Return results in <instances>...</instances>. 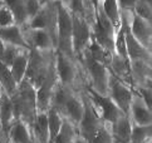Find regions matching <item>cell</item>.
<instances>
[{"instance_id": "16", "label": "cell", "mask_w": 152, "mask_h": 143, "mask_svg": "<svg viewBox=\"0 0 152 143\" xmlns=\"http://www.w3.org/2000/svg\"><path fill=\"white\" fill-rule=\"evenodd\" d=\"M0 40L4 44H9V45L24 49V50H30L28 43H26L24 38L23 26H20L18 24L0 28Z\"/></svg>"}, {"instance_id": "26", "label": "cell", "mask_w": 152, "mask_h": 143, "mask_svg": "<svg viewBox=\"0 0 152 143\" xmlns=\"http://www.w3.org/2000/svg\"><path fill=\"white\" fill-rule=\"evenodd\" d=\"M47 118H48V128H49V143H53L54 138L59 133V131L62 128L64 118L58 113L56 109L49 108L47 111Z\"/></svg>"}, {"instance_id": "37", "label": "cell", "mask_w": 152, "mask_h": 143, "mask_svg": "<svg viewBox=\"0 0 152 143\" xmlns=\"http://www.w3.org/2000/svg\"><path fill=\"white\" fill-rule=\"evenodd\" d=\"M54 1H58V3H62L63 5H66V7H68V4H69V0H54Z\"/></svg>"}, {"instance_id": "30", "label": "cell", "mask_w": 152, "mask_h": 143, "mask_svg": "<svg viewBox=\"0 0 152 143\" xmlns=\"http://www.w3.org/2000/svg\"><path fill=\"white\" fill-rule=\"evenodd\" d=\"M20 50H24V49H20V48H17V47H13V45H9V44H5L4 47V50L0 55V62L3 64H5L7 67H10L12 63L14 62L15 57L19 54Z\"/></svg>"}, {"instance_id": "19", "label": "cell", "mask_w": 152, "mask_h": 143, "mask_svg": "<svg viewBox=\"0 0 152 143\" xmlns=\"http://www.w3.org/2000/svg\"><path fill=\"white\" fill-rule=\"evenodd\" d=\"M8 136L13 143H37L30 125L24 120H14L8 132Z\"/></svg>"}, {"instance_id": "7", "label": "cell", "mask_w": 152, "mask_h": 143, "mask_svg": "<svg viewBox=\"0 0 152 143\" xmlns=\"http://www.w3.org/2000/svg\"><path fill=\"white\" fill-rule=\"evenodd\" d=\"M84 93L88 97V99L92 103L93 108L96 109L97 114L99 115L101 119L106 124L108 125L113 124L117 119H119L122 115H124V113L113 103V101L108 96L98 94L93 89H91L89 87L84 88Z\"/></svg>"}, {"instance_id": "38", "label": "cell", "mask_w": 152, "mask_h": 143, "mask_svg": "<svg viewBox=\"0 0 152 143\" xmlns=\"http://www.w3.org/2000/svg\"><path fill=\"white\" fill-rule=\"evenodd\" d=\"M4 47H5V44L0 40V55H1V53H3V50H4Z\"/></svg>"}, {"instance_id": "15", "label": "cell", "mask_w": 152, "mask_h": 143, "mask_svg": "<svg viewBox=\"0 0 152 143\" xmlns=\"http://www.w3.org/2000/svg\"><path fill=\"white\" fill-rule=\"evenodd\" d=\"M128 117L132 124L136 125H152V112L151 108L146 106V103L141 99L138 94L133 92L132 101L129 104Z\"/></svg>"}, {"instance_id": "35", "label": "cell", "mask_w": 152, "mask_h": 143, "mask_svg": "<svg viewBox=\"0 0 152 143\" xmlns=\"http://www.w3.org/2000/svg\"><path fill=\"white\" fill-rule=\"evenodd\" d=\"M91 3V7H92V10H93V13L97 12V9H98L99 4H101V0H89Z\"/></svg>"}, {"instance_id": "22", "label": "cell", "mask_w": 152, "mask_h": 143, "mask_svg": "<svg viewBox=\"0 0 152 143\" xmlns=\"http://www.w3.org/2000/svg\"><path fill=\"white\" fill-rule=\"evenodd\" d=\"M86 54H88V55L96 60V62H98L103 65H106V67L108 68L111 64V59H112V55L113 54H111L110 52H107L106 49H103L101 45L97 42H94V39L92 38V40L89 43L88 48L86 49Z\"/></svg>"}, {"instance_id": "17", "label": "cell", "mask_w": 152, "mask_h": 143, "mask_svg": "<svg viewBox=\"0 0 152 143\" xmlns=\"http://www.w3.org/2000/svg\"><path fill=\"white\" fill-rule=\"evenodd\" d=\"M110 132L112 134L113 143H129L131 141L132 122L127 114L122 115L113 124H110Z\"/></svg>"}, {"instance_id": "6", "label": "cell", "mask_w": 152, "mask_h": 143, "mask_svg": "<svg viewBox=\"0 0 152 143\" xmlns=\"http://www.w3.org/2000/svg\"><path fill=\"white\" fill-rule=\"evenodd\" d=\"M54 70L58 79V83L75 90V84L79 75L78 62L66 54L56 50L54 52Z\"/></svg>"}, {"instance_id": "40", "label": "cell", "mask_w": 152, "mask_h": 143, "mask_svg": "<svg viewBox=\"0 0 152 143\" xmlns=\"http://www.w3.org/2000/svg\"><path fill=\"white\" fill-rule=\"evenodd\" d=\"M3 4V1H1V0H0V5H1Z\"/></svg>"}, {"instance_id": "21", "label": "cell", "mask_w": 152, "mask_h": 143, "mask_svg": "<svg viewBox=\"0 0 152 143\" xmlns=\"http://www.w3.org/2000/svg\"><path fill=\"white\" fill-rule=\"evenodd\" d=\"M28 60H29V50H20L18 55L15 57L12 65L9 67L17 84H20L24 80L26 67H28Z\"/></svg>"}, {"instance_id": "41", "label": "cell", "mask_w": 152, "mask_h": 143, "mask_svg": "<svg viewBox=\"0 0 152 143\" xmlns=\"http://www.w3.org/2000/svg\"><path fill=\"white\" fill-rule=\"evenodd\" d=\"M146 143H152V142H151V141H148V142H146Z\"/></svg>"}, {"instance_id": "11", "label": "cell", "mask_w": 152, "mask_h": 143, "mask_svg": "<svg viewBox=\"0 0 152 143\" xmlns=\"http://www.w3.org/2000/svg\"><path fill=\"white\" fill-rule=\"evenodd\" d=\"M23 33L30 49L43 53H53L57 50V42L48 30L23 28Z\"/></svg>"}, {"instance_id": "36", "label": "cell", "mask_w": 152, "mask_h": 143, "mask_svg": "<svg viewBox=\"0 0 152 143\" xmlns=\"http://www.w3.org/2000/svg\"><path fill=\"white\" fill-rule=\"evenodd\" d=\"M74 143H88V142H87L84 138H82V137H80V136H78L77 137V139H75V142Z\"/></svg>"}, {"instance_id": "3", "label": "cell", "mask_w": 152, "mask_h": 143, "mask_svg": "<svg viewBox=\"0 0 152 143\" xmlns=\"http://www.w3.org/2000/svg\"><path fill=\"white\" fill-rule=\"evenodd\" d=\"M80 64H83V68L87 73V78L89 80V87L96 93L102 96H107L108 93V82H110L111 72L106 65H103L96 60L92 59L88 54H83L82 59L79 60Z\"/></svg>"}, {"instance_id": "31", "label": "cell", "mask_w": 152, "mask_h": 143, "mask_svg": "<svg viewBox=\"0 0 152 143\" xmlns=\"http://www.w3.org/2000/svg\"><path fill=\"white\" fill-rule=\"evenodd\" d=\"M132 13L136 14L140 18H142L143 20H147L151 23V14H152V5L148 3H145V1H141L138 0L137 4L134 5V8L132 10Z\"/></svg>"}, {"instance_id": "1", "label": "cell", "mask_w": 152, "mask_h": 143, "mask_svg": "<svg viewBox=\"0 0 152 143\" xmlns=\"http://www.w3.org/2000/svg\"><path fill=\"white\" fill-rule=\"evenodd\" d=\"M14 104L15 120H24L25 123L31 125L37 114L35 109V88L31 87L26 80H23L15 93L12 96Z\"/></svg>"}, {"instance_id": "8", "label": "cell", "mask_w": 152, "mask_h": 143, "mask_svg": "<svg viewBox=\"0 0 152 143\" xmlns=\"http://www.w3.org/2000/svg\"><path fill=\"white\" fill-rule=\"evenodd\" d=\"M23 28L48 30L57 42V1L44 0L38 14L31 18Z\"/></svg>"}, {"instance_id": "5", "label": "cell", "mask_w": 152, "mask_h": 143, "mask_svg": "<svg viewBox=\"0 0 152 143\" xmlns=\"http://www.w3.org/2000/svg\"><path fill=\"white\" fill-rule=\"evenodd\" d=\"M72 14V13H70ZM92 40V25L87 19L72 14V50L74 59L79 63Z\"/></svg>"}, {"instance_id": "23", "label": "cell", "mask_w": 152, "mask_h": 143, "mask_svg": "<svg viewBox=\"0 0 152 143\" xmlns=\"http://www.w3.org/2000/svg\"><path fill=\"white\" fill-rule=\"evenodd\" d=\"M106 16L112 21V24L118 29L121 24V9L118 7L117 0H101L99 7Z\"/></svg>"}, {"instance_id": "25", "label": "cell", "mask_w": 152, "mask_h": 143, "mask_svg": "<svg viewBox=\"0 0 152 143\" xmlns=\"http://www.w3.org/2000/svg\"><path fill=\"white\" fill-rule=\"evenodd\" d=\"M77 137H78L77 127L73 123L68 122L67 119H64L62 128L57 134V137L54 138L53 143H74Z\"/></svg>"}, {"instance_id": "28", "label": "cell", "mask_w": 152, "mask_h": 143, "mask_svg": "<svg viewBox=\"0 0 152 143\" xmlns=\"http://www.w3.org/2000/svg\"><path fill=\"white\" fill-rule=\"evenodd\" d=\"M152 125H136L132 124L131 141L129 143H146L151 141Z\"/></svg>"}, {"instance_id": "12", "label": "cell", "mask_w": 152, "mask_h": 143, "mask_svg": "<svg viewBox=\"0 0 152 143\" xmlns=\"http://www.w3.org/2000/svg\"><path fill=\"white\" fill-rule=\"evenodd\" d=\"M59 113L64 119H67L68 122L73 123L77 127L84 113L83 96L77 93V90H70Z\"/></svg>"}, {"instance_id": "9", "label": "cell", "mask_w": 152, "mask_h": 143, "mask_svg": "<svg viewBox=\"0 0 152 143\" xmlns=\"http://www.w3.org/2000/svg\"><path fill=\"white\" fill-rule=\"evenodd\" d=\"M107 96L111 98L113 103H115L124 114H128L129 104H131L132 96H133V89L131 85L124 83L121 79L116 78V77L111 73L110 82H108Z\"/></svg>"}, {"instance_id": "18", "label": "cell", "mask_w": 152, "mask_h": 143, "mask_svg": "<svg viewBox=\"0 0 152 143\" xmlns=\"http://www.w3.org/2000/svg\"><path fill=\"white\" fill-rule=\"evenodd\" d=\"M14 120L15 114L12 97L3 92V94L0 96V125H1V129L5 134H8Z\"/></svg>"}, {"instance_id": "33", "label": "cell", "mask_w": 152, "mask_h": 143, "mask_svg": "<svg viewBox=\"0 0 152 143\" xmlns=\"http://www.w3.org/2000/svg\"><path fill=\"white\" fill-rule=\"evenodd\" d=\"M136 94H138L140 98L142 99L146 106L148 108L152 107V88L151 85H140V87H133L132 88Z\"/></svg>"}, {"instance_id": "27", "label": "cell", "mask_w": 152, "mask_h": 143, "mask_svg": "<svg viewBox=\"0 0 152 143\" xmlns=\"http://www.w3.org/2000/svg\"><path fill=\"white\" fill-rule=\"evenodd\" d=\"M1 1L13 12L14 18H15V23L18 25L24 26L28 23V18H26V14H25L21 0H1Z\"/></svg>"}, {"instance_id": "42", "label": "cell", "mask_w": 152, "mask_h": 143, "mask_svg": "<svg viewBox=\"0 0 152 143\" xmlns=\"http://www.w3.org/2000/svg\"><path fill=\"white\" fill-rule=\"evenodd\" d=\"M43 1H44V0H43Z\"/></svg>"}, {"instance_id": "10", "label": "cell", "mask_w": 152, "mask_h": 143, "mask_svg": "<svg viewBox=\"0 0 152 143\" xmlns=\"http://www.w3.org/2000/svg\"><path fill=\"white\" fill-rule=\"evenodd\" d=\"M58 85V79L54 70V62L47 74L45 79L42 82V84L35 89V109L37 113H45L50 108L53 93Z\"/></svg>"}, {"instance_id": "39", "label": "cell", "mask_w": 152, "mask_h": 143, "mask_svg": "<svg viewBox=\"0 0 152 143\" xmlns=\"http://www.w3.org/2000/svg\"><path fill=\"white\" fill-rule=\"evenodd\" d=\"M3 94V88H1V85H0V96Z\"/></svg>"}, {"instance_id": "32", "label": "cell", "mask_w": 152, "mask_h": 143, "mask_svg": "<svg viewBox=\"0 0 152 143\" xmlns=\"http://www.w3.org/2000/svg\"><path fill=\"white\" fill-rule=\"evenodd\" d=\"M14 24L17 23H15L13 12L5 4H1L0 5V28H5V26H10Z\"/></svg>"}, {"instance_id": "20", "label": "cell", "mask_w": 152, "mask_h": 143, "mask_svg": "<svg viewBox=\"0 0 152 143\" xmlns=\"http://www.w3.org/2000/svg\"><path fill=\"white\" fill-rule=\"evenodd\" d=\"M34 139L38 143H49V128H48V118L45 113H37L33 123L30 125Z\"/></svg>"}, {"instance_id": "14", "label": "cell", "mask_w": 152, "mask_h": 143, "mask_svg": "<svg viewBox=\"0 0 152 143\" xmlns=\"http://www.w3.org/2000/svg\"><path fill=\"white\" fill-rule=\"evenodd\" d=\"M128 28L131 34L137 42L141 43L147 50L151 52V43H152V26L151 23L147 20H143L136 14L131 12L129 15V24Z\"/></svg>"}, {"instance_id": "24", "label": "cell", "mask_w": 152, "mask_h": 143, "mask_svg": "<svg viewBox=\"0 0 152 143\" xmlns=\"http://www.w3.org/2000/svg\"><path fill=\"white\" fill-rule=\"evenodd\" d=\"M0 85L3 88V92L12 97L18 88V84L13 78V74L9 67L0 62Z\"/></svg>"}, {"instance_id": "29", "label": "cell", "mask_w": 152, "mask_h": 143, "mask_svg": "<svg viewBox=\"0 0 152 143\" xmlns=\"http://www.w3.org/2000/svg\"><path fill=\"white\" fill-rule=\"evenodd\" d=\"M88 143H113L112 134L110 132L108 124H103L102 127L93 134Z\"/></svg>"}, {"instance_id": "34", "label": "cell", "mask_w": 152, "mask_h": 143, "mask_svg": "<svg viewBox=\"0 0 152 143\" xmlns=\"http://www.w3.org/2000/svg\"><path fill=\"white\" fill-rule=\"evenodd\" d=\"M138 0H117L121 12H132Z\"/></svg>"}, {"instance_id": "13", "label": "cell", "mask_w": 152, "mask_h": 143, "mask_svg": "<svg viewBox=\"0 0 152 143\" xmlns=\"http://www.w3.org/2000/svg\"><path fill=\"white\" fill-rule=\"evenodd\" d=\"M124 18H126L127 25H126V33H124V38H126V52L127 57L129 59V63L132 62H145V63H151V52L147 50L143 45H141V43L137 42L131 34L128 28L129 24V15L131 12H121Z\"/></svg>"}, {"instance_id": "2", "label": "cell", "mask_w": 152, "mask_h": 143, "mask_svg": "<svg viewBox=\"0 0 152 143\" xmlns=\"http://www.w3.org/2000/svg\"><path fill=\"white\" fill-rule=\"evenodd\" d=\"M53 62H54V52L43 53L30 49L24 80H26L31 87H34L37 89L42 84V82L45 79L47 74L49 73Z\"/></svg>"}, {"instance_id": "4", "label": "cell", "mask_w": 152, "mask_h": 143, "mask_svg": "<svg viewBox=\"0 0 152 143\" xmlns=\"http://www.w3.org/2000/svg\"><path fill=\"white\" fill-rule=\"evenodd\" d=\"M57 50L73 58L72 14L66 5L57 1Z\"/></svg>"}]
</instances>
